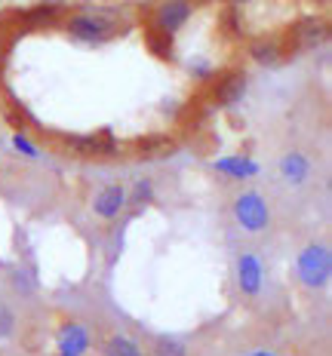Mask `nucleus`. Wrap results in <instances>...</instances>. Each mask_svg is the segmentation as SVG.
<instances>
[{
    "label": "nucleus",
    "instance_id": "nucleus-11",
    "mask_svg": "<svg viewBox=\"0 0 332 356\" xmlns=\"http://www.w3.org/2000/svg\"><path fill=\"white\" fill-rule=\"evenodd\" d=\"M102 353H105V356H145L142 347H139L132 338H127V335L108 338L105 344H102Z\"/></svg>",
    "mask_w": 332,
    "mask_h": 356
},
{
    "label": "nucleus",
    "instance_id": "nucleus-19",
    "mask_svg": "<svg viewBox=\"0 0 332 356\" xmlns=\"http://www.w3.org/2000/svg\"><path fill=\"white\" fill-rule=\"evenodd\" d=\"M253 356H271L268 350H258V353H253Z\"/></svg>",
    "mask_w": 332,
    "mask_h": 356
},
{
    "label": "nucleus",
    "instance_id": "nucleus-15",
    "mask_svg": "<svg viewBox=\"0 0 332 356\" xmlns=\"http://www.w3.org/2000/svg\"><path fill=\"white\" fill-rule=\"evenodd\" d=\"M253 58L258 65H277L280 62V47H277V43H255V47H253Z\"/></svg>",
    "mask_w": 332,
    "mask_h": 356
},
{
    "label": "nucleus",
    "instance_id": "nucleus-1",
    "mask_svg": "<svg viewBox=\"0 0 332 356\" xmlns=\"http://www.w3.org/2000/svg\"><path fill=\"white\" fill-rule=\"evenodd\" d=\"M295 273H299V283L308 289H323L329 286L332 277V255L326 246H317L311 243L308 249L299 252V261H295Z\"/></svg>",
    "mask_w": 332,
    "mask_h": 356
},
{
    "label": "nucleus",
    "instance_id": "nucleus-5",
    "mask_svg": "<svg viewBox=\"0 0 332 356\" xmlns=\"http://www.w3.org/2000/svg\"><path fill=\"white\" fill-rule=\"evenodd\" d=\"M127 197L129 194H127L123 184H105V188L93 197V212L99 215V218H105V221H114L117 215L127 209Z\"/></svg>",
    "mask_w": 332,
    "mask_h": 356
},
{
    "label": "nucleus",
    "instance_id": "nucleus-8",
    "mask_svg": "<svg viewBox=\"0 0 332 356\" xmlns=\"http://www.w3.org/2000/svg\"><path fill=\"white\" fill-rule=\"evenodd\" d=\"M329 25L323 19H305L292 28V43L295 49H317L320 43H326Z\"/></svg>",
    "mask_w": 332,
    "mask_h": 356
},
{
    "label": "nucleus",
    "instance_id": "nucleus-9",
    "mask_svg": "<svg viewBox=\"0 0 332 356\" xmlns=\"http://www.w3.org/2000/svg\"><path fill=\"white\" fill-rule=\"evenodd\" d=\"M280 178H283L290 188H301V184L311 178V160L301 151H290L280 160Z\"/></svg>",
    "mask_w": 332,
    "mask_h": 356
},
{
    "label": "nucleus",
    "instance_id": "nucleus-3",
    "mask_svg": "<svg viewBox=\"0 0 332 356\" xmlns=\"http://www.w3.org/2000/svg\"><path fill=\"white\" fill-rule=\"evenodd\" d=\"M68 34L74 40H84V43H102L108 37H114V25L102 16H90V13H80L68 22Z\"/></svg>",
    "mask_w": 332,
    "mask_h": 356
},
{
    "label": "nucleus",
    "instance_id": "nucleus-16",
    "mask_svg": "<svg viewBox=\"0 0 332 356\" xmlns=\"http://www.w3.org/2000/svg\"><path fill=\"white\" fill-rule=\"evenodd\" d=\"M151 197H154V184L148 181V178H139V181H136V191H132V197H127V203L145 206V203H151Z\"/></svg>",
    "mask_w": 332,
    "mask_h": 356
},
{
    "label": "nucleus",
    "instance_id": "nucleus-21",
    "mask_svg": "<svg viewBox=\"0 0 332 356\" xmlns=\"http://www.w3.org/2000/svg\"><path fill=\"white\" fill-rule=\"evenodd\" d=\"M311 3H323V0H311Z\"/></svg>",
    "mask_w": 332,
    "mask_h": 356
},
{
    "label": "nucleus",
    "instance_id": "nucleus-20",
    "mask_svg": "<svg viewBox=\"0 0 332 356\" xmlns=\"http://www.w3.org/2000/svg\"><path fill=\"white\" fill-rule=\"evenodd\" d=\"M231 3H249V0H231Z\"/></svg>",
    "mask_w": 332,
    "mask_h": 356
},
{
    "label": "nucleus",
    "instance_id": "nucleus-10",
    "mask_svg": "<svg viewBox=\"0 0 332 356\" xmlns=\"http://www.w3.org/2000/svg\"><path fill=\"white\" fill-rule=\"evenodd\" d=\"M62 356H80L86 350V332H84V325H77V323H68L65 325V332H62Z\"/></svg>",
    "mask_w": 332,
    "mask_h": 356
},
{
    "label": "nucleus",
    "instance_id": "nucleus-17",
    "mask_svg": "<svg viewBox=\"0 0 332 356\" xmlns=\"http://www.w3.org/2000/svg\"><path fill=\"white\" fill-rule=\"evenodd\" d=\"M216 166L221 169V172H231L234 178H243V175L255 172L253 163H240V160H221V163H216Z\"/></svg>",
    "mask_w": 332,
    "mask_h": 356
},
{
    "label": "nucleus",
    "instance_id": "nucleus-4",
    "mask_svg": "<svg viewBox=\"0 0 332 356\" xmlns=\"http://www.w3.org/2000/svg\"><path fill=\"white\" fill-rule=\"evenodd\" d=\"M191 13H194V6H191L188 0H166V3L154 13V28L164 34H175L182 25H188Z\"/></svg>",
    "mask_w": 332,
    "mask_h": 356
},
{
    "label": "nucleus",
    "instance_id": "nucleus-6",
    "mask_svg": "<svg viewBox=\"0 0 332 356\" xmlns=\"http://www.w3.org/2000/svg\"><path fill=\"white\" fill-rule=\"evenodd\" d=\"M243 95H246V74L243 71H228L225 77L216 83L212 99H216L219 108H234L237 102H243Z\"/></svg>",
    "mask_w": 332,
    "mask_h": 356
},
{
    "label": "nucleus",
    "instance_id": "nucleus-7",
    "mask_svg": "<svg viewBox=\"0 0 332 356\" xmlns=\"http://www.w3.org/2000/svg\"><path fill=\"white\" fill-rule=\"evenodd\" d=\"M262 280H264L262 261H258L253 252H243V255L237 258V283H240V292L243 295H258V292H262Z\"/></svg>",
    "mask_w": 332,
    "mask_h": 356
},
{
    "label": "nucleus",
    "instance_id": "nucleus-12",
    "mask_svg": "<svg viewBox=\"0 0 332 356\" xmlns=\"http://www.w3.org/2000/svg\"><path fill=\"white\" fill-rule=\"evenodd\" d=\"M145 40H148V49H151L157 58H173V34H164L157 28L145 31Z\"/></svg>",
    "mask_w": 332,
    "mask_h": 356
},
{
    "label": "nucleus",
    "instance_id": "nucleus-18",
    "mask_svg": "<svg viewBox=\"0 0 332 356\" xmlns=\"http://www.w3.org/2000/svg\"><path fill=\"white\" fill-rule=\"evenodd\" d=\"M139 147H142V151H148L151 157H160L164 151H173V142H169V138H142V142H139Z\"/></svg>",
    "mask_w": 332,
    "mask_h": 356
},
{
    "label": "nucleus",
    "instance_id": "nucleus-2",
    "mask_svg": "<svg viewBox=\"0 0 332 356\" xmlns=\"http://www.w3.org/2000/svg\"><path fill=\"white\" fill-rule=\"evenodd\" d=\"M234 218L246 234H262L271 225V209L258 191H243L234 197Z\"/></svg>",
    "mask_w": 332,
    "mask_h": 356
},
{
    "label": "nucleus",
    "instance_id": "nucleus-14",
    "mask_svg": "<svg viewBox=\"0 0 332 356\" xmlns=\"http://www.w3.org/2000/svg\"><path fill=\"white\" fill-rule=\"evenodd\" d=\"M16 325H19V320H16V314H13V307L0 301V341L16 335Z\"/></svg>",
    "mask_w": 332,
    "mask_h": 356
},
{
    "label": "nucleus",
    "instance_id": "nucleus-13",
    "mask_svg": "<svg viewBox=\"0 0 332 356\" xmlns=\"http://www.w3.org/2000/svg\"><path fill=\"white\" fill-rule=\"evenodd\" d=\"M151 350H154V356H188V347H184V341L169 338V335L154 338Z\"/></svg>",
    "mask_w": 332,
    "mask_h": 356
}]
</instances>
